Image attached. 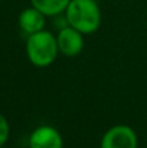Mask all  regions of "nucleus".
I'll return each instance as SVG.
<instances>
[{
	"mask_svg": "<svg viewBox=\"0 0 147 148\" xmlns=\"http://www.w3.org/2000/svg\"><path fill=\"white\" fill-rule=\"evenodd\" d=\"M26 57L36 68H47L59 56L56 36L48 30H42L26 39Z\"/></svg>",
	"mask_w": 147,
	"mask_h": 148,
	"instance_id": "nucleus-2",
	"label": "nucleus"
},
{
	"mask_svg": "<svg viewBox=\"0 0 147 148\" xmlns=\"http://www.w3.org/2000/svg\"><path fill=\"white\" fill-rule=\"evenodd\" d=\"M83 34L78 30L70 27L69 25L64 26L59 30L56 35L59 52L65 57H76L83 51L85 39Z\"/></svg>",
	"mask_w": 147,
	"mask_h": 148,
	"instance_id": "nucleus-4",
	"label": "nucleus"
},
{
	"mask_svg": "<svg viewBox=\"0 0 147 148\" xmlns=\"http://www.w3.org/2000/svg\"><path fill=\"white\" fill-rule=\"evenodd\" d=\"M100 148H138L137 133L124 123L111 126L102 136Z\"/></svg>",
	"mask_w": 147,
	"mask_h": 148,
	"instance_id": "nucleus-3",
	"label": "nucleus"
},
{
	"mask_svg": "<svg viewBox=\"0 0 147 148\" xmlns=\"http://www.w3.org/2000/svg\"><path fill=\"white\" fill-rule=\"evenodd\" d=\"M64 17L67 25L83 35L95 33L102 23V13L96 0H70Z\"/></svg>",
	"mask_w": 147,
	"mask_h": 148,
	"instance_id": "nucleus-1",
	"label": "nucleus"
},
{
	"mask_svg": "<svg viewBox=\"0 0 147 148\" xmlns=\"http://www.w3.org/2000/svg\"><path fill=\"white\" fill-rule=\"evenodd\" d=\"M0 148H7V147H5V146H3V147H0Z\"/></svg>",
	"mask_w": 147,
	"mask_h": 148,
	"instance_id": "nucleus-9",
	"label": "nucleus"
},
{
	"mask_svg": "<svg viewBox=\"0 0 147 148\" xmlns=\"http://www.w3.org/2000/svg\"><path fill=\"white\" fill-rule=\"evenodd\" d=\"M29 148H64V139L51 125L36 126L29 136Z\"/></svg>",
	"mask_w": 147,
	"mask_h": 148,
	"instance_id": "nucleus-5",
	"label": "nucleus"
},
{
	"mask_svg": "<svg viewBox=\"0 0 147 148\" xmlns=\"http://www.w3.org/2000/svg\"><path fill=\"white\" fill-rule=\"evenodd\" d=\"M10 136V125L8 122L7 117L3 113H0V147L5 146Z\"/></svg>",
	"mask_w": 147,
	"mask_h": 148,
	"instance_id": "nucleus-8",
	"label": "nucleus"
},
{
	"mask_svg": "<svg viewBox=\"0 0 147 148\" xmlns=\"http://www.w3.org/2000/svg\"><path fill=\"white\" fill-rule=\"evenodd\" d=\"M18 26L27 36L33 35V34L44 30L46 16L34 7L25 8L18 16Z\"/></svg>",
	"mask_w": 147,
	"mask_h": 148,
	"instance_id": "nucleus-6",
	"label": "nucleus"
},
{
	"mask_svg": "<svg viewBox=\"0 0 147 148\" xmlns=\"http://www.w3.org/2000/svg\"><path fill=\"white\" fill-rule=\"evenodd\" d=\"M30 3L46 17H56L65 13L70 0H30Z\"/></svg>",
	"mask_w": 147,
	"mask_h": 148,
	"instance_id": "nucleus-7",
	"label": "nucleus"
}]
</instances>
